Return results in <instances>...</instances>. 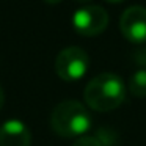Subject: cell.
I'll list each match as a JSON object with an SVG mask.
<instances>
[{
	"label": "cell",
	"instance_id": "obj_1",
	"mask_svg": "<svg viewBox=\"0 0 146 146\" xmlns=\"http://www.w3.org/2000/svg\"><path fill=\"white\" fill-rule=\"evenodd\" d=\"M126 94V85L119 76L113 72H102L88 82L83 98L93 110L110 111L123 104Z\"/></svg>",
	"mask_w": 146,
	"mask_h": 146
},
{
	"label": "cell",
	"instance_id": "obj_2",
	"mask_svg": "<svg viewBox=\"0 0 146 146\" xmlns=\"http://www.w3.org/2000/svg\"><path fill=\"white\" fill-rule=\"evenodd\" d=\"M50 126L54 132L66 138L82 137L91 129V115L79 101L68 99L54 108L50 115Z\"/></svg>",
	"mask_w": 146,
	"mask_h": 146
},
{
	"label": "cell",
	"instance_id": "obj_3",
	"mask_svg": "<svg viewBox=\"0 0 146 146\" xmlns=\"http://www.w3.org/2000/svg\"><path fill=\"white\" fill-rule=\"evenodd\" d=\"M90 68V57L77 46L66 47L57 55L55 72L64 82H77L86 74Z\"/></svg>",
	"mask_w": 146,
	"mask_h": 146
},
{
	"label": "cell",
	"instance_id": "obj_4",
	"mask_svg": "<svg viewBox=\"0 0 146 146\" xmlns=\"http://www.w3.org/2000/svg\"><path fill=\"white\" fill-rule=\"evenodd\" d=\"M108 14L99 5H86L72 14V27L82 36H98L107 29Z\"/></svg>",
	"mask_w": 146,
	"mask_h": 146
},
{
	"label": "cell",
	"instance_id": "obj_5",
	"mask_svg": "<svg viewBox=\"0 0 146 146\" xmlns=\"http://www.w3.org/2000/svg\"><path fill=\"white\" fill-rule=\"evenodd\" d=\"M119 30L124 38L133 44L146 42V8L133 5L124 10L119 19Z\"/></svg>",
	"mask_w": 146,
	"mask_h": 146
},
{
	"label": "cell",
	"instance_id": "obj_6",
	"mask_svg": "<svg viewBox=\"0 0 146 146\" xmlns=\"http://www.w3.org/2000/svg\"><path fill=\"white\" fill-rule=\"evenodd\" d=\"M32 133L24 121L8 119L0 126V146H30Z\"/></svg>",
	"mask_w": 146,
	"mask_h": 146
},
{
	"label": "cell",
	"instance_id": "obj_7",
	"mask_svg": "<svg viewBox=\"0 0 146 146\" xmlns=\"http://www.w3.org/2000/svg\"><path fill=\"white\" fill-rule=\"evenodd\" d=\"M129 91L135 98H146V69H138L130 76Z\"/></svg>",
	"mask_w": 146,
	"mask_h": 146
},
{
	"label": "cell",
	"instance_id": "obj_8",
	"mask_svg": "<svg viewBox=\"0 0 146 146\" xmlns=\"http://www.w3.org/2000/svg\"><path fill=\"white\" fill-rule=\"evenodd\" d=\"M72 146H102L101 141L94 137H80L79 140L74 141Z\"/></svg>",
	"mask_w": 146,
	"mask_h": 146
},
{
	"label": "cell",
	"instance_id": "obj_9",
	"mask_svg": "<svg viewBox=\"0 0 146 146\" xmlns=\"http://www.w3.org/2000/svg\"><path fill=\"white\" fill-rule=\"evenodd\" d=\"M3 104H5V93H3V88H2V85H0V110H2Z\"/></svg>",
	"mask_w": 146,
	"mask_h": 146
},
{
	"label": "cell",
	"instance_id": "obj_10",
	"mask_svg": "<svg viewBox=\"0 0 146 146\" xmlns=\"http://www.w3.org/2000/svg\"><path fill=\"white\" fill-rule=\"evenodd\" d=\"M47 3H50V5H57V3H60V2H63V0H46Z\"/></svg>",
	"mask_w": 146,
	"mask_h": 146
},
{
	"label": "cell",
	"instance_id": "obj_11",
	"mask_svg": "<svg viewBox=\"0 0 146 146\" xmlns=\"http://www.w3.org/2000/svg\"><path fill=\"white\" fill-rule=\"evenodd\" d=\"M105 2H108V3H121L124 0H105Z\"/></svg>",
	"mask_w": 146,
	"mask_h": 146
},
{
	"label": "cell",
	"instance_id": "obj_12",
	"mask_svg": "<svg viewBox=\"0 0 146 146\" xmlns=\"http://www.w3.org/2000/svg\"><path fill=\"white\" fill-rule=\"evenodd\" d=\"M76 2H79V3H90L91 0H76Z\"/></svg>",
	"mask_w": 146,
	"mask_h": 146
}]
</instances>
